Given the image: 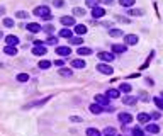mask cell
Instances as JSON below:
<instances>
[{
  "label": "cell",
  "mask_w": 163,
  "mask_h": 136,
  "mask_svg": "<svg viewBox=\"0 0 163 136\" xmlns=\"http://www.w3.org/2000/svg\"><path fill=\"white\" fill-rule=\"evenodd\" d=\"M33 14H34V15H37V17H41V19H44L46 15H49V14H51V10H49V7H48V5H39V7L34 9Z\"/></svg>",
  "instance_id": "6da1fadb"
},
{
  "label": "cell",
  "mask_w": 163,
  "mask_h": 136,
  "mask_svg": "<svg viewBox=\"0 0 163 136\" xmlns=\"http://www.w3.org/2000/svg\"><path fill=\"white\" fill-rule=\"evenodd\" d=\"M95 68H97V70L100 72L102 75H112V73H114V68L109 65V63H99Z\"/></svg>",
  "instance_id": "7a4b0ae2"
},
{
  "label": "cell",
  "mask_w": 163,
  "mask_h": 136,
  "mask_svg": "<svg viewBox=\"0 0 163 136\" xmlns=\"http://www.w3.org/2000/svg\"><path fill=\"white\" fill-rule=\"evenodd\" d=\"M97 56H99V60H102V61H105V63L114 61V58H116V56H114L112 53H107V51H100Z\"/></svg>",
  "instance_id": "3957f363"
},
{
  "label": "cell",
  "mask_w": 163,
  "mask_h": 136,
  "mask_svg": "<svg viewBox=\"0 0 163 136\" xmlns=\"http://www.w3.org/2000/svg\"><path fill=\"white\" fill-rule=\"evenodd\" d=\"M104 15H105V9L104 7H100V5H99V7L92 9V17H94V19H102Z\"/></svg>",
  "instance_id": "277c9868"
},
{
  "label": "cell",
  "mask_w": 163,
  "mask_h": 136,
  "mask_svg": "<svg viewBox=\"0 0 163 136\" xmlns=\"http://www.w3.org/2000/svg\"><path fill=\"white\" fill-rule=\"evenodd\" d=\"M124 41H126V44H129V46H134V44H138L139 37L136 36V34H126V36H124Z\"/></svg>",
  "instance_id": "5b68a950"
},
{
  "label": "cell",
  "mask_w": 163,
  "mask_h": 136,
  "mask_svg": "<svg viewBox=\"0 0 163 136\" xmlns=\"http://www.w3.org/2000/svg\"><path fill=\"white\" fill-rule=\"evenodd\" d=\"M25 29L29 31V33H39V31H43V27H41V24H37V22H27Z\"/></svg>",
  "instance_id": "8992f818"
},
{
  "label": "cell",
  "mask_w": 163,
  "mask_h": 136,
  "mask_svg": "<svg viewBox=\"0 0 163 136\" xmlns=\"http://www.w3.org/2000/svg\"><path fill=\"white\" fill-rule=\"evenodd\" d=\"M61 24L65 27H68V26H76L75 24V17H72V15H63L61 17Z\"/></svg>",
  "instance_id": "52a82bcc"
},
{
  "label": "cell",
  "mask_w": 163,
  "mask_h": 136,
  "mask_svg": "<svg viewBox=\"0 0 163 136\" xmlns=\"http://www.w3.org/2000/svg\"><path fill=\"white\" fill-rule=\"evenodd\" d=\"M33 55H36V56H43V55H46V44H39V46H34V48H33Z\"/></svg>",
  "instance_id": "ba28073f"
},
{
  "label": "cell",
  "mask_w": 163,
  "mask_h": 136,
  "mask_svg": "<svg viewBox=\"0 0 163 136\" xmlns=\"http://www.w3.org/2000/svg\"><path fill=\"white\" fill-rule=\"evenodd\" d=\"M70 53H72V49H70V46H58L56 48V55H60V56H68Z\"/></svg>",
  "instance_id": "9c48e42d"
},
{
  "label": "cell",
  "mask_w": 163,
  "mask_h": 136,
  "mask_svg": "<svg viewBox=\"0 0 163 136\" xmlns=\"http://www.w3.org/2000/svg\"><path fill=\"white\" fill-rule=\"evenodd\" d=\"M146 133H149V134H156V133H160V126L155 124V122H148V124H146Z\"/></svg>",
  "instance_id": "30bf717a"
},
{
  "label": "cell",
  "mask_w": 163,
  "mask_h": 136,
  "mask_svg": "<svg viewBox=\"0 0 163 136\" xmlns=\"http://www.w3.org/2000/svg\"><path fill=\"white\" fill-rule=\"evenodd\" d=\"M95 102H97V104H100V106H109V97L107 95H102V94H99V95H95Z\"/></svg>",
  "instance_id": "8fae6325"
},
{
  "label": "cell",
  "mask_w": 163,
  "mask_h": 136,
  "mask_svg": "<svg viewBox=\"0 0 163 136\" xmlns=\"http://www.w3.org/2000/svg\"><path fill=\"white\" fill-rule=\"evenodd\" d=\"M119 121L122 122V124H129V122H133V116L127 114V112H121V114H119Z\"/></svg>",
  "instance_id": "7c38bea8"
},
{
  "label": "cell",
  "mask_w": 163,
  "mask_h": 136,
  "mask_svg": "<svg viewBox=\"0 0 163 136\" xmlns=\"http://www.w3.org/2000/svg\"><path fill=\"white\" fill-rule=\"evenodd\" d=\"M85 66H87V63H85L82 58H78V60H73V61H72V68H78V70H83Z\"/></svg>",
  "instance_id": "4fadbf2b"
},
{
  "label": "cell",
  "mask_w": 163,
  "mask_h": 136,
  "mask_svg": "<svg viewBox=\"0 0 163 136\" xmlns=\"http://www.w3.org/2000/svg\"><path fill=\"white\" fill-rule=\"evenodd\" d=\"M49 99H51V95H48L46 99H43V100H36V102H31V104H27V106H24V109H31V107H36V106H43V104H46Z\"/></svg>",
  "instance_id": "5bb4252c"
},
{
  "label": "cell",
  "mask_w": 163,
  "mask_h": 136,
  "mask_svg": "<svg viewBox=\"0 0 163 136\" xmlns=\"http://www.w3.org/2000/svg\"><path fill=\"white\" fill-rule=\"evenodd\" d=\"M90 112H92V114H100V112H104V106L94 102V104L90 106Z\"/></svg>",
  "instance_id": "9a60e30c"
},
{
  "label": "cell",
  "mask_w": 163,
  "mask_h": 136,
  "mask_svg": "<svg viewBox=\"0 0 163 136\" xmlns=\"http://www.w3.org/2000/svg\"><path fill=\"white\" fill-rule=\"evenodd\" d=\"M4 53L7 56H15V55H17V48H15V46H10V44H7V46L4 48Z\"/></svg>",
  "instance_id": "2e32d148"
},
{
  "label": "cell",
  "mask_w": 163,
  "mask_h": 136,
  "mask_svg": "<svg viewBox=\"0 0 163 136\" xmlns=\"http://www.w3.org/2000/svg\"><path fill=\"white\" fill-rule=\"evenodd\" d=\"M5 43L10 44V46H17V44H19V37L14 36V34H10V36H5Z\"/></svg>",
  "instance_id": "e0dca14e"
},
{
  "label": "cell",
  "mask_w": 163,
  "mask_h": 136,
  "mask_svg": "<svg viewBox=\"0 0 163 136\" xmlns=\"http://www.w3.org/2000/svg\"><path fill=\"white\" fill-rule=\"evenodd\" d=\"M127 46L126 44H112V53H126Z\"/></svg>",
  "instance_id": "ac0fdd59"
},
{
  "label": "cell",
  "mask_w": 163,
  "mask_h": 136,
  "mask_svg": "<svg viewBox=\"0 0 163 136\" xmlns=\"http://www.w3.org/2000/svg\"><path fill=\"white\" fill-rule=\"evenodd\" d=\"M92 49L90 48H85V46H80L78 48V51H76V55H80V56H88V55H92Z\"/></svg>",
  "instance_id": "d6986e66"
},
{
  "label": "cell",
  "mask_w": 163,
  "mask_h": 136,
  "mask_svg": "<svg viewBox=\"0 0 163 136\" xmlns=\"http://www.w3.org/2000/svg\"><path fill=\"white\" fill-rule=\"evenodd\" d=\"M151 121V116L146 114V112H139L138 114V122H149Z\"/></svg>",
  "instance_id": "ffe728a7"
},
{
  "label": "cell",
  "mask_w": 163,
  "mask_h": 136,
  "mask_svg": "<svg viewBox=\"0 0 163 136\" xmlns=\"http://www.w3.org/2000/svg\"><path fill=\"white\" fill-rule=\"evenodd\" d=\"M119 94H121V90H116V88H109L105 95H107L109 99H117V97H119Z\"/></svg>",
  "instance_id": "44dd1931"
},
{
  "label": "cell",
  "mask_w": 163,
  "mask_h": 136,
  "mask_svg": "<svg viewBox=\"0 0 163 136\" xmlns=\"http://www.w3.org/2000/svg\"><path fill=\"white\" fill-rule=\"evenodd\" d=\"M75 33L78 34V36H83V34L87 33V26H83V24H76V26H75Z\"/></svg>",
  "instance_id": "7402d4cb"
},
{
  "label": "cell",
  "mask_w": 163,
  "mask_h": 136,
  "mask_svg": "<svg viewBox=\"0 0 163 136\" xmlns=\"http://www.w3.org/2000/svg\"><path fill=\"white\" fill-rule=\"evenodd\" d=\"M58 73L61 75V77H68V78H70V77L73 75V72H72V68H60Z\"/></svg>",
  "instance_id": "603a6c76"
},
{
  "label": "cell",
  "mask_w": 163,
  "mask_h": 136,
  "mask_svg": "<svg viewBox=\"0 0 163 136\" xmlns=\"http://www.w3.org/2000/svg\"><path fill=\"white\" fill-rule=\"evenodd\" d=\"M136 100H138V99H136V95H126L122 99V102L127 104V106H131V104H136Z\"/></svg>",
  "instance_id": "cb8c5ba5"
},
{
  "label": "cell",
  "mask_w": 163,
  "mask_h": 136,
  "mask_svg": "<svg viewBox=\"0 0 163 136\" xmlns=\"http://www.w3.org/2000/svg\"><path fill=\"white\" fill-rule=\"evenodd\" d=\"M127 14H129L131 17H139V15H143V10L141 9H129Z\"/></svg>",
  "instance_id": "d4e9b609"
},
{
  "label": "cell",
  "mask_w": 163,
  "mask_h": 136,
  "mask_svg": "<svg viewBox=\"0 0 163 136\" xmlns=\"http://www.w3.org/2000/svg\"><path fill=\"white\" fill-rule=\"evenodd\" d=\"M153 102H155V106L158 107L160 111H163V97L161 95H156L155 99H153Z\"/></svg>",
  "instance_id": "484cf974"
},
{
  "label": "cell",
  "mask_w": 163,
  "mask_h": 136,
  "mask_svg": "<svg viewBox=\"0 0 163 136\" xmlns=\"http://www.w3.org/2000/svg\"><path fill=\"white\" fill-rule=\"evenodd\" d=\"M15 80L21 82V84H25V82H29V75L27 73H19L17 77H15Z\"/></svg>",
  "instance_id": "4316f807"
},
{
  "label": "cell",
  "mask_w": 163,
  "mask_h": 136,
  "mask_svg": "<svg viewBox=\"0 0 163 136\" xmlns=\"http://www.w3.org/2000/svg\"><path fill=\"white\" fill-rule=\"evenodd\" d=\"M51 65H53V63H51L49 60H41V61H39V68H41V70H48Z\"/></svg>",
  "instance_id": "83f0119b"
},
{
  "label": "cell",
  "mask_w": 163,
  "mask_h": 136,
  "mask_svg": "<svg viewBox=\"0 0 163 136\" xmlns=\"http://www.w3.org/2000/svg\"><path fill=\"white\" fill-rule=\"evenodd\" d=\"M119 90H121V92H124V94H129L131 90H133V87H131L129 84H126V82H124V84H121Z\"/></svg>",
  "instance_id": "f1b7e54d"
},
{
  "label": "cell",
  "mask_w": 163,
  "mask_h": 136,
  "mask_svg": "<svg viewBox=\"0 0 163 136\" xmlns=\"http://www.w3.org/2000/svg\"><path fill=\"white\" fill-rule=\"evenodd\" d=\"M134 2L136 0H119V4H121V7H127V9H131L134 5Z\"/></svg>",
  "instance_id": "f546056e"
},
{
  "label": "cell",
  "mask_w": 163,
  "mask_h": 136,
  "mask_svg": "<svg viewBox=\"0 0 163 136\" xmlns=\"http://www.w3.org/2000/svg\"><path fill=\"white\" fill-rule=\"evenodd\" d=\"M60 36H61V37H66V39H72L73 33H72L70 29H61V31H60Z\"/></svg>",
  "instance_id": "4dcf8cb0"
},
{
  "label": "cell",
  "mask_w": 163,
  "mask_h": 136,
  "mask_svg": "<svg viewBox=\"0 0 163 136\" xmlns=\"http://www.w3.org/2000/svg\"><path fill=\"white\" fill-rule=\"evenodd\" d=\"M87 136H102V133L95 128H88L87 129Z\"/></svg>",
  "instance_id": "1f68e13d"
},
{
  "label": "cell",
  "mask_w": 163,
  "mask_h": 136,
  "mask_svg": "<svg viewBox=\"0 0 163 136\" xmlns=\"http://www.w3.org/2000/svg\"><path fill=\"white\" fill-rule=\"evenodd\" d=\"M73 14L78 15V17H83L87 12H85V9H82V7H75V9H73Z\"/></svg>",
  "instance_id": "d6a6232c"
},
{
  "label": "cell",
  "mask_w": 163,
  "mask_h": 136,
  "mask_svg": "<svg viewBox=\"0 0 163 136\" xmlns=\"http://www.w3.org/2000/svg\"><path fill=\"white\" fill-rule=\"evenodd\" d=\"M109 36L119 37V36H122V31H121V29H111V31H109Z\"/></svg>",
  "instance_id": "836d02e7"
},
{
  "label": "cell",
  "mask_w": 163,
  "mask_h": 136,
  "mask_svg": "<svg viewBox=\"0 0 163 136\" xmlns=\"http://www.w3.org/2000/svg\"><path fill=\"white\" fill-rule=\"evenodd\" d=\"M4 26H5V27H9V29H10V27H14V19L5 17V19H4Z\"/></svg>",
  "instance_id": "e575fe53"
},
{
  "label": "cell",
  "mask_w": 163,
  "mask_h": 136,
  "mask_svg": "<svg viewBox=\"0 0 163 136\" xmlns=\"http://www.w3.org/2000/svg\"><path fill=\"white\" fill-rule=\"evenodd\" d=\"M104 134L105 136H116V129H114V128H105L104 129Z\"/></svg>",
  "instance_id": "d590c367"
},
{
  "label": "cell",
  "mask_w": 163,
  "mask_h": 136,
  "mask_svg": "<svg viewBox=\"0 0 163 136\" xmlns=\"http://www.w3.org/2000/svg\"><path fill=\"white\" fill-rule=\"evenodd\" d=\"M27 15H29V14H27L25 10H19L17 14H15V17H17V19H27Z\"/></svg>",
  "instance_id": "8d00e7d4"
},
{
  "label": "cell",
  "mask_w": 163,
  "mask_h": 136,
  "mask_svg": "<svg viewBox=\"0 0 163 136\" xmlns=\"http://www.w3.org/2000/svg\"><path fill=\"white\" fill-rule=\"evenodd\" d=\"M56 43H58V37H56V36H51V37H48V39L46 41H44V44H56Z\"/></svg>",
  "instance_id": "74e56055"
},
{
  "label": "cell",
  "mask_w": 163,
  "mask_h": 136,
  "mask_svg": "<svg viewBox=\"0 0 163 136\" xmlns=\"http://www.w3.org/2000/svg\"><path fill=\"white\" fill-rule=\"evenodd\" d=\"M70 43H72V44H76V46H80V44L83 43V39H82V37H72V39H70Z\"/></svg>",
  "instance_id": "f35d334b"
},
{
  "label": "cell",
  "mask_w": 163,
  "mask_h": 136,
  "mask_svg": "<svg viewBox=\"0 0 163 136\" xmlns=\"http://www.w3.org/2000/svg\"><path fill=\"white\" fill-rule=\"evenodd\" d=\"M99 2H100V0H87V5L88 7H99Z\"/></svg>",
  "instance_id": "ab89813d"
},
{
  "label": "cell",
  "mask_w": 163,
  "mask_h": 136,
  "mask_svg": "<svg viewBox=\"0 0 163 136\" xmlns=\"http://www.w3.org/2000/svg\"><path fill=\"white\" fill-rule=\"evenodd\" d=\"M133 136H143V131L138 128V126H136V128L133 129Z\"/></svg>",
  "instance_id": "60d3db41"
},
{
  "label": "cell",
  "mask_w": 163,
  "mask_h": 136,
  "mask_svg": "<svg viewBox=\"0 0 163 136\" xmlns=\"http://www.w3.org/2000/svg\"><path fill=\"white\" fill-rule=\"evenodd\" d=\"M70 121H72V122H82V118H78V116H72Z\"/></svg>",
  "instance_id": "b9f144b4"
},
{
  "label": "cell",
  "mask_w": 163,
  "mask_h": 136,
  "mask_svg": "<svg viewBox=\"0 0 163 136\" xmlns=\"http://www.w3.org/2000/svg\"><path fill=\"white\" fill-rule=\"evenodd\" d=\"M43 31H44V33H53V26H44Z\"/></svg>",
  "instance_id": "7bdbcfd3"
},
{
  "label": "cell",
  "mask_w": 163,
  "mask_h": 136,
  "mask_svg": "<svg viewBox=\"0 0 163 136\" xmlns=\"http://www.w3.org/2000/svg\"><path fill=\"white\" fill-rule=\"evenodd\" d=\"M104 111H105V112H114V107L112 106H105Z\"/></svg>",
  "instance_id": "ee69618b"
},
{
  "label": "cell",
  "mask_w": 163,
  "mask_h": 136,
  "mask_svg": "<svg viewBox=\"0 0 163 136\" xmlns=\"http://www.w3.org/2000/svg\"><path fill=\"white\" fill-rule=\"evenodd\" d=\"M63 65H65L63 60H56V61H54V66H63Z\"/></svg>",
  "instance_id": "f6af8a7d"
},
{
  "label": "cell",
  "mask_w": 163,
  "mask_h": 136,
  "mask_svg": "<svg viewBox=\"0 0 163 136\" xmlns=\"http://www.w3.org/2000/svg\"><path fill=\"white\" fill-rule=\"evenodd\" d=\"M54 5L56 7H63V0H54Z\"/></svg>",
  "instance_id": "bcb514c9"
},
{
  "label": "cell",
  "mask_w": 163,
  "mask_h": 136,
  "mask_svg": "<svg viewBox=\"0 0 163 136\" xmlns=\"http://www.w3.org/2000/svg\"><path fill=\"white\" fill-rule=\"evenodd\" d=\"M117 21H121V22H129V19H127V17H117Z\"/></svg>",
  "instance_id": "7dc6e473"
},
{
  "label": "cell",
  "mask_w": 163,
  "mask_h": 136,
  "mask_svg": "<svg viewBox=\"0 0 163 136\" xmlns=\"http://www.w3.org/2000/svg\"><path fill=\"white\" fill-rule=\"evenodd\" d=\"M160 118V114H158V112H155V114H151V119H158Z\"/></svg>",
  "instance_id": "c3c4849f"
},
{
  "label": "cell",
  "mask_w": 163,
  "mask_h": 136,
  "mask_svg": "<svg viewBox=\"0 0 163 136\" xmlns=\"http://www.w3.org/2000/svg\"><path fill=\"white\" fill-rule=\"evenodd\" d=\"M100 2H104V4H112L114 0H100Z\"/></svg>",
  "instance_id": "681fc988"
},
{
  "label": "cell",
  "mask_w": 163,
  "mask_h": 136,
  "mask_svg": "<svg viewBox=\"0 0 163 136\" xmlns=\"http://www.w3.org/2000/svg\"><path fill=\"white\" fill-rule=\"evenodd\" d=\"M2 14H5V7H0V15Z\"/></svg>",
  "instance_id": "f907efd6"
},
{
  "label": "cell",
  "mask_w": 163,
  "mask_h": 136,
  "mask_svg": "<svg viewBox=\"0 0 163 136\" xmlns=\"http://www.w3.org/2000/svg\"><path fill=\"white\" fill-rule=\"evenodd\" d=\"M2 37H4V33H2V31H0V39H2Z\"/></svg>",
  "instance_id": "816d5d0a"
},
{
  "label": "cell",
  "mask_w": 163,
  "mask_h": 136,
  "mask_svg": "<svg viewBox=\"0 0 163 136\" xmlns=\"http://www.w3.org/2000/svg\"><path fill=\"white\" fill-rule=\"evenodd\" d=\"M160 95H161V97H163V92H161V94H160Z\"/></svg>",
  "instance_id": "f5cc1de1"
}]
</instances>
